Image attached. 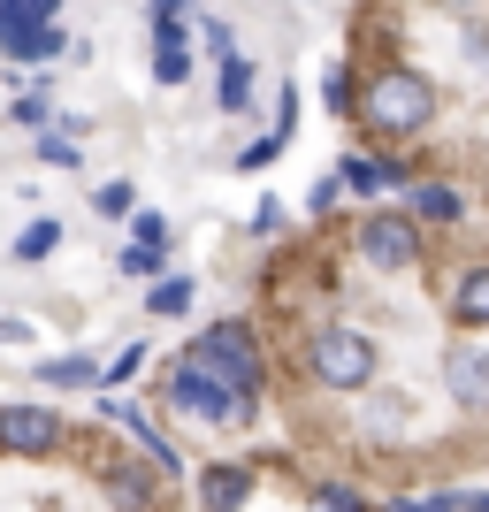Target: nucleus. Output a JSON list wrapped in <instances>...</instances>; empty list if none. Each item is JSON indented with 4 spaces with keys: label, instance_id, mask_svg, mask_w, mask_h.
Returning <instances> with one entry per match:
<instances>
[{
    "label": "nucleus",
    "instance_id": "obj_9",
    "mask_svg": "<svg viewBox=\"0 0 489 512\" xmlns=\"http://www.w3.org/2000/svg\"><path fill=\"white\" fill-rule=\"evenodd\" d=\"M100 490H107V505H115V512H153V505H161V474H153L146 459H107Z\"/></svg>",
    "mask_w": 489,
    "mask_h": 512
},
{
    "label": "nucleus",
    "instance_id": "obj_11",
    "mask_svg": "<svg viewBox=\"0 0 489 512\" xmlns=\"http://www.w3.org/2000/svg\"><path fill=\"white\" fill-rule=\"evenodd\" d=\"M405 214H413L421 230H459L474 207H467V192H459V184H444V176H421V184L405 192Z\"/></svg>",
    "mask_w": 489,
    "mask_h": 512
},
{
    "label": "nucleus",
    "instance_id": "obj_29",
    "mask_svg": "<svg viewBox=\"0 0 489 512\" xmlns=\"http://www.w3.org/2000/svg\"><path fill=\"white\" fill-rule=\"evenodd\" d=\"M245 230H253V237H283V230H291V207H283V199H260Z\"/></svg>",
    "mask_w": 489,
    "mask_h": 512
},
{
    "label": "nucleus",
    "instance_id": "obj_12",
    "mask_svg": "<svg viewBox=\"0 0 489 512\" xmlns=\"http://www.w3.org/2000/svg\"><path fill=\"white\" fill-rule=\"evenodd\" d=\"M444 314H451V329H489V260H467L459 276H451V291H444Z\"/></svg>",
    "mask_w": 489,
    "mask_h": 512
},
{
    "label": "nucleus",
    "instance_id": "obj_35",
    "mask_svg": "<svg viewBox=\"0 0 489 512\" xmlns=\"http://www.w3.org/2000/svg\"><path fill=\"white\" fill-rule=\"evenodd\" d=\"M0 344H31V321H23V314H0Z\"/></svg>",
    "mask_w": 489,
    "mask_h": 512
},
{
    "label": "nucleus",
    "instance_id": "obj_33",
    "mask_svg": "<svg viewBox=\"0 0 489 512\" xmlns=\"http://www.w3.org/2000/svg\"><path fill=\"white\" fill-rule=\"evenodd\" d=\"M199 39H207V54H214V62H230V54H237L230 23H214V16H199Z\"/></svg>",
    "mask_w": 489,
    "mask_h": 512
},
{
    "label": "nucleus",
    "instance_id": "obj_24",
    "mask_svg": "<svg viewBox=\"0 0 489 512\" xmlns=\"http://www.w3.org/2000/svg\"><path fill=\"white\" fill-rule=\"evenodd\" d=\"M115 268H123L130 283H161V268H169V253H153V245H123V253H115Z\"/></svg>",
    "mask_w": 489,
    "mask_h": 512
},
{
    "label": "nucleus",
    "instance_id": "obj_25",
    "mask_svg": "<svg viewBox=\"0 0 489 512\" xmlns=\"http://www.w3.org/2000/svg\"><path fill=\"white\" fill-rule=\"evenodd\" d=\"M39 161H46V169H85V146H77V138H62V130L46 123V130H39Z\"/></svg>",
    "mask_w": 489,
    "mask_h": 512
},
{
    "label": "nucleus",
    "instance_id": "obj_30",
    "mask_svg": "<svg viewBox=\"0 0 489 512\" xmlns=\"http://www.w3.org/2000/svg\"><path fill=\"white\" fill-rule=\"evenodd\" d=\"M337 207H344V184H337V169H329V176H314V192H306V214H321V222H329Z\"/></svg>",
    "mask_w": 489,
    "mask_h": 512
},
{
    "label": "nucleus",
    "instance_id": "obj_34",
    "mask_svg": "<svg viewBox=\"0 0 489 512\" xmlns=\"http://www.w3.org/2000/svg\"><path fill=\"white\" fill-rule=\"evenodd\" d=\"M46 115H54V100H46V85H31L16 100V123H46Z\"/></svg>",
    "mask_w": 489,
    "mask_h": 512
},
{
    "label": "nucleus",
    "instance_id": "obj_36",
    "mask_svg": "<svg viewBox=\"0 0 489 512\" xmlns=\"http://www.w3.org/2000/svg\"><path fill=\"white\" fill-rule=\"evenodd\" d=\"M467 512H489V490H467Z\"/></svg>",
    "mask_w": 489,
    "mask_h": 512
},
{
    "label": "nucleus",
    "instance_id": "obj_21",
    "mask_svg": "<svg viewBox=\"0 0 489 512\" xmlns=\"http://www.w3.org/2000/svg\"><path fill=\"white\" fill-rule=\"evenodd\" d=\"M92 214H100V222H130V214H138V184H130V176L100 184V192H92Z\"/></svg>",
    "mask_w": 489,
    "mask_h": 512
},
{
    "label": "nucleus",
    "instance_id": "obj_19",
    "mask_svg": "<svg viewBox=\"0 0 489 512\" xmlns=\"http://www.w3.org/2000/svg\"><path fill=\"white\" fill-rule=\"evenodd\" d=\"M153 85H192V39H153Z\"/></svg>",
    "mask_w": 489,
    "mask_h": 512
},
{
    "label": "nucleus",
    "instance_id": "obj_31",
    "mask_svg": "<svg viewBox=\"0 0 489 512\" xmlns=\"http://www.w3.org/2000/svg\"><path fill=\"white\" fill-rule=\"evenodd\" d=\"M268 138H276V146H291V138H298V92L291 85L276 92V123H268Z\"/></svg>",
    "mask_w": 489,
    "mask_h": 512
},
{
    "label": "nucleus",
    "instance_id": "obj_6",
    "mask_svg": "<svg viewBox=\"0 0 489 512\" xmlns=\"http://www.w3.org/2000/svg\"><path fill=\"white\" fill-rule=\"evenodd\" d=\"M69 421L54 406H0V451L8 459H62Z\"/></svg>",
    "mask_w": 489,
    "mask_h": 512
},
{
    "label": "nucleus",
    "instance_id": "obj_16",
    "mask_svg": "<svg viewBox=\"0 0 489 512\" xmlns=\"http://www.w3.org/2000/svg\"><path fill=\"white\" fill-rule=\"evenodd\" d=\"M46 390H100V360H85V352H54V360L31 367Z\"/></svg>",
    "mask_w": 489,
    "mask_h": 512
},
{
    "label": "nucleus",
    "instance_id": "obj_1",
    "mask_svg": "<svg viewBox=\"0 0 489 512\" xmlns=\"http://www.w3.org/2000/svg\"><path fill=\"white\" fill-rule=\"evenodd\" d=\"M436 77L413 62H383L375 77L360 85V130L375 146H405V138H428L436 130Z\"/></svg>",
    "mask_w": 489,
    "mask_h": 512
},
{
    "label": "nucleus",
    "instance_id": "obj_28",
    "mask_svg": "<svg viewBox=\"0 0 489 512\" xmlns=\"http://www.w3.org/2000/svg\"><path fill=\"white\" fill-rule=\"evenodd\" d=\"M138 367H146V344H123V352H115V360L100 367V390H123L130 375H138Z\"/></svg>",
    "mask_w": 489,
    "mask_h": 512
},
{
    "label": "nucleus",
    "instance_id": "obj_4",
    "mask_svg": "<svg viewBox=\"0 0 489 512\" xmlns=\"http://www.w3.org/2000/svg\"><path fill=\"white\" fill-rule=\"evenodd\" d=\"M199 367H214L222 383L237 390V398H268V352H260V337H253V321H207L192 344H184Z\"/></svg>",
    "mask_w": 489,
    "mask_h": 512
},
{
    "label": "nucleus",
    "instance_id": "obj_32",
    "mask_svg": "<svg viewBox=\"0 0 489 512\" xmlns=\"http://www.w3.org/2000/svg\"><path fill=\"white\" fill-rule=\"evenodd\" d=\"M283 153H291V146H276V138H268V130H260L253 146H237V169H276Z\"/></svg>",
    "mask_w": 489,
    "mask_h": 512
},
{
    "label": "nucleus",
    "instance_id": "obj_5",
    "mask_svg": "<svg viewBox=\"0 0 489 512\" xmlns=\"http://www.w3.org/2000/svg\"><path fill=\"white\" fill-rule=\"evenodd\" d=\"M352 253L375 276H413V268H428V230L405 207H367L360 230H352Z\"/></svg>",
    "mask_w": 489,
    "mask_h": 512
},
{
    "label": "nucleus",
    "instance_id": "obj_20",
    "mask_svg": "<svg viewBox=\"0 0 489 512\" xmlns=\"http://www.w3.org/2000/svg\"><path fill=\"white\" fill-rule=\"evenodd\" d=\"M39 23H62V0H0V39L8 31H39Z\"/></svg>",
    "mask_w": 489,
    "mask_h": 512
},
{
    "label": "nucleus",
    "instance_id": "obj_10",
    "mask_svg": "<svg viewBox=\"0 0 489 512\" xmlns=\"http://www.w3.org/2000/svg\"><path fill=\"white\" fill-rule=\"evenodd\" d=\"M260 490V474L245 467V459H214V467H199V512H245Z\"/></svg>",
    "mask_w": 489,
    "mask_h": 512
},
{
    "label": "nucleus",
    "instance_id": "obj_3",
    "mask_svg": "<svg viewBox=\"0 0 489 512\" xmlns=\"http://www.w3.org/2000/svg\"><path fill=\"white\" fill-rule=\"evenodd\" d=\"M161 406L169 413H184V421H199V428H253L260 421V406L253 398H237L214 367H199L192 352H176L169 367H161Z\"/></svg>",
    "mask_w": 489,
    "mask_h": 512
},
{
    "label": "nucleus",
    "instance_id": "obj_13",
    "mask_svg": "<svg viewBox=\"0 0 489 512\" xmlns=\"http://www.w3.org/2000/svg\"><path fill=\"white\" fill-rule=\"evenodd\" d=\"M62 54H69L62 23H39V31H8V39H0V62H16V69H46V62H62Z\"/></svg>",
    "mask_w": 489,
    "mask_h": 512
},
{
    "label": "nucleus",
    "instance_id": "obj_14",
    "mask_svg": "<svg viewBox=\"0 0 489 512\" xmlns=\"http://www.w3.org/2000/svg\"><path fill=\"white\" fill-rule=\"evenodd\" d=\"M360 85H367V77L352 62H329V69H321V107H329L337 123H360Z\"/></svg>",
    "mask_w": 489,
    "mask_h": 512
},
{
    "label": "nucleus",
    "instance_id": "obj_17",
    "mask_svg": "<svg viewBox=\"0 0 489 512\" xmlns=\"http://www.w3.org/2000/svg\"><path fill=\"white\" fill-rule=\"evenodd\" d=\"M192 299H199V283H192V276H161V283H146V314H153V321L192 314Z\"/></svg>",
    "mask_w": 489,
    "mask_h": 512
},
{
    "label": "nucleus",
    "instance_id": "obj_18",
    "mask_svg": "<svg viewBox=\"0 0 489 512\" xmlns=\"http://www.w3.org/2000/svg\"><path fill=\"white\" fill-rule=\"evenodd\" d=\"M413 421V398L405 390H367V436H398Z\"/></svg>",
    "mask_w": 489,
    "mask_h": 512
},
{
    "label": "nucleus",
    "instance_id": "obj_15",
    "mask_svg": "<svg viewBox=\"0 0 489 512\" xmlns=\"http://www.w3.org/2000/svg\"><path fill=\"white\" fill-rule=\"evenodd\" d=\"M253 92H260V69L245 62V54H230V62H222V77H214V107H222V115H245V107H253Z\"/></svg>",
    "mask_w": 489,
    "mask_h": 512
},
{
    "label": "nucleus",
    "instance_id": "obj_22",
    "mask_svg": "<svg viewBox=\"0 0 489 512\" xmlns=\"http://www.w3.org/2000/svg\"><path fill=\"white\" fill-rule=\"evenodd\" d=\"M306 505H314V512H375V505H367V490H352V482H314Z\"/></svg>",
    "mask_w": 489,
    "mask_h": 512
},
{
    "label": "nucleus",
    "instance_id": "obj_27",
    "mask_svg": "<svg viewBox=\"0 0 489 512\" xmlns=\"http://www.w3.org/2000/svg\"><path fill=\"white\" fill-rule=\"evenodd\" d=\"M130 245H153V253H169V214L138 207V214H130Z\"/></svg>",
    "mask_w": 489,
    "mask_h": 512
},
{
    "label": "nucleus",
    "instance_id": "obj_8",
    "mask_svg": "<svg viewBox=\"0 0 489 512\" xmlns=\"http://www.w3.org/2000/svg\"><path fill=\"white\" fill-rule=\"evenodd\" d=\"M100 413H107V421H115V428H123L130 444H138V459H146V467L161 474V482H176V474H184V451H176L169 436H161V428L146 421V413L130 406V398H100Z\"/></svg>",
    "mask_w": 489,
    "mask_h": 512
},
{
    "label": "nucleus",
    "instance_id": "obj_26",
    "mask_svg": "<svg viewBox=\"0 0 489 512\" xmlns=\"http://www.w3.org/2000/svg\"><path fill=\"white\" fill-rule=\"evenodd\" d=\"M383 512H467V490H428V497H390Z\"/></svg>",
    "mask_w": 489,
    "mask_h": 512
},
{
    "label": "nucleus",
    "instance_id": "obj_7",
    "mask_svg": "<svg viewBox=\"0 0 489 512\" xmlns=\"http://www.w3.org/2000/svg\"><path fill=\"white\" fill-rule=\"evenodd\" d=\"M444 390L467 421H489V344H474V337L451 344L444 352Z\"/></svg>",
    "mask_w": 489,
    "mask_h": 512
},
{
    "label": "nucleus",
    "instance_id": "obj_23",
    "mask_svg": "<svg viewBox=\"0 0 489 512\" xmlns=\"http://www.w3.org/2000/svg\"><path fill=\"white\" fill-rule=\"evenodd\" d=\"M46 253H62V222H46V214H39V222H23V230H16V260H46Z\"/></svg>",
    "mask_w": 489,
    "mask_h": 512
},
{
    "label": "nucleus",
    "instance_id": "obj_2",
    "mask_svg": "<svg viewBox=\"0 0 489 512\" xmlns=\"http://www.w3.org/2000/svg\"><path fill=\"white\" fill-rule=\"evenodd\" d=\"M298 367H306V383L329 390V398H367V390L383 383V344L367 337L360 321L329 314L298 337Z\"/></svg>",
    "mask_w": 489,
    "mask_h": 512
}]
</instances>
